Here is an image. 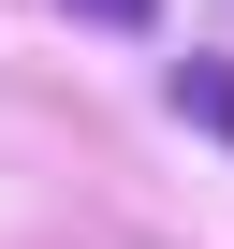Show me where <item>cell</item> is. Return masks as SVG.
<instances>
[{"mask_svg":"<svg viewBox=\"0 0 234 249\" xmlns=\"http://www.w3.org/2000/svg\"><path fill=\"white\" fill-rule=\"evenodd\" d=\"M176 103H190V117H205V132L234 147V59H176Z\"/></svg>","mask_w":234,"mask_h":249,"instance_id":"1","label":"cell"},{"mask_svg":"<svg viewBox=\"0 0 234 249\" xmlns=\"http://www.w3.org/2000/svg\"><path fill=\"white\" fill-rule=\"evenodd\" d=\"M73 15H102V30H147V15H161V0H73Z\"/></svg>","mask_w":234,"mask_h":249,"instance_id":"2","label":"cell"}]
</instances>
